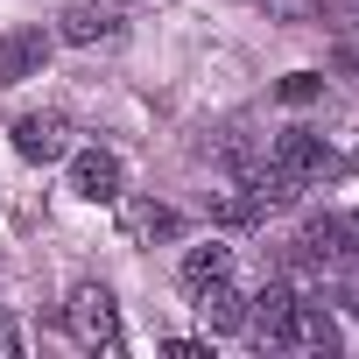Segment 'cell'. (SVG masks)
<instances>
[{"label":"cell","mask_w":359,"mask_h":359,"mask_svg":"<svg viewBox=\"0 0 359 359\" xmlns=\"http://www.w3.org/2000/svg\"><path fill=\"white\" fill-rule=\"evenodd\" d=\"M289 303H296V289H289V282H268V289H261V296L247 303V331H254V338L268 345V338H275V324L289 317Z\"/></svg>","instance_id":"cell-12"},{"label":"cell","mask_w":359,"mask_h":359,"mask_svg":"<svg viewBox=\"0 0 359 359\" xmlns=\"http://www.w3.org/2000/svg\"><path fill=\"white\" fill-rule=\"evenodd\" d=\"M296 254L303 261H359V212H331V219H310L296 233Z\"/></svg>","instance_id":"cell-4"},{"label":"cell","mask_w":359,"mask_h":359,"mask_svg":"<svg viewBox=\"0 0 359 359\" xmlns=\"http://www.w3.org/2000/svg\"><path fill=\"white\" fill-rule=\"evenodd\" d=\"M71 191L92 198V205H113L120 198V155L113 148H78L71 155Z\"/></svg>","instance_id":"cell-8"},{"label":"cell","mask_w":359,"mask_h":359,"mask_svg":"<svg viewBox=\"0 0 359 359\" xmlns=\"http://www.w3.org/2000/svg\"><path fill=\"white\" fill-rule=\"evenodd\" d=\"M317 92H324L317 71H289V78H282V99H289V106H303V99H317Z\"/></svg>","instance_id":"cell-13"},{"label":"cell","mask_w":359,"mask_h":359,"mask_svg":"<svg viewBox=\"0 0 359 359\" xmlns=\"http://www.w3.org/2000/svg\"><path fill=\"white\" fill-rule=\"evenodd\" d=\"M71 148V120L64 113H22L15 120V155L22 162H57Z\"/></svg>","instance_id":"cell-7"},{"label":"cell","mask_w":359,"mask_h":359,"mask_svg":"<svg viewBox=\"0 0 359 359\" xmlns=\"http://www.w3.org/2000/svg\"><path fill=\"white\" fill-rule=\"evenodd\" d=\"M64 324H71L78 345H92V352H120V324H113V296H106V282H78L71 303H64Z\"/></svg>","instance_id":"cell-1"},{"label":"cell","mask_w":359,"mask_h":359,"mask_svg":"<svg viewBox=\"0 0 359 359\" xmlns=\"http://www.w3.org/2000/svg\"><path fill=\"white\" fill-rule=\"evenodd\" d=\"M50 29L43 22H29V29H8L0 36V85H29V78H43V64H50Z\"/></svg>","instance_id":"cell-5"},{"label":"cell","mask_w":359,"mask_h":359,"mask_svg":"<svg viewBox=\"0 0 359 359\" xmlns=\"http://www.w3.org/2000/svg\"><path fill=\"white\" fill-rule=\"evenodd\" d=\"M268 162H275L282 176H296L303 191H310V184H324V176H338V155H331V141H324V134H310V127H289V134H275Z\"/></svg>","instance_id":"cell-2"},{"label":"cell","mask_w":359,"mask_h":359,"mask_svg":"<svg viewBox=\"0 0 359 359\" xmlns=\"http://www.w3.org/2000/svg\"><path fill=\"white\" fill-rule=\"evenodd\" d=\"M176 275H184V289L198 296L205 282H226V275H233V247L205 240V247H191V254H184V268H176Z\"/></svg>","instance_id":"cell-11"},{"label":"cell","mask_w":359,"mask_h":359,"mask_svg":"<svg viewBox=\"0 0 359 359\" xmlns=\"http://www.w3.org/2000/svg\"><path fill=\"white\" fill-rule=\"evenodd\" d=\"M268 345H275V352H338V324H331L324 303H303V296H296Z\"/></svg>","instance_id":"cell-3"},{"label":"cell","mask_w":359,"mask_h":359,"mask_svg":"<svg viewBox=\"0 0 359 359\" xmlns=\"http://www.w3.org/2000/svg\"><path fill=\"white\" fill-rule=\"evenodd\" d=\"M120 29H127V15L113 8V0H71V8L57 15V36L78 43V50H85V43H113Z\"/></svg>","instance_id":"cell-6"},{"label":"cell","mask_w":359,"mask_h":359,"mask_svg":"<svg viewBox=\"0 0 359 359\" xmlns=\"http://www.w3.org/2000/svg\"><path fill=\"white\" fill-rule=\"evenodd\" d=\"M191 303H198V317H205V331H212V338L247 324V296H240V282H233V275H226V282H205Z\"/></svg>","instance_id":"cell-9"},{"label":"cell","mask_w":359,"mask_h":359,"mask_svg":"<svg viewBox=\"0 0 359 359\" xmlns=\"http://www.w3.org/2000/svg\"><path fill=\"white\" fill-rule=\"evenodd\" d=\"M120 226H127V240H169V233H184V219H176L169 205H155V198H134L120 212Z\"/></svg>","instance_id":"cell-10"}]
</instances>
